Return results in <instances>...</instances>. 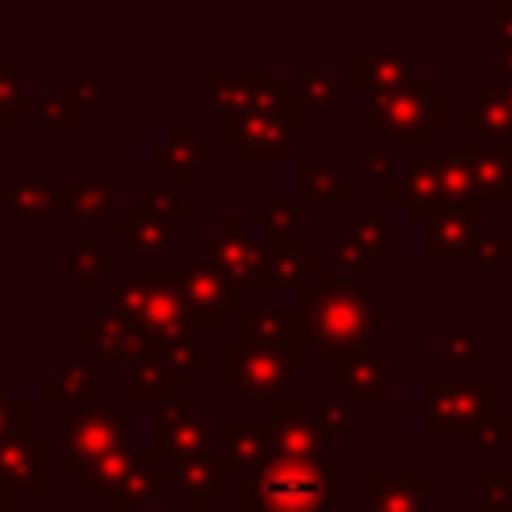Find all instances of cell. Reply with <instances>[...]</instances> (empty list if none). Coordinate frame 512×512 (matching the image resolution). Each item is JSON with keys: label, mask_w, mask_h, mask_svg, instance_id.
I'll return each instance as SVG.
<instances>
[{"label": "cell", "mask_w": 512, "mask_h": 512, "mask_svg": "<svg viewBox=\"0 0 512 512\" xmlns=\"http://www.w3.org/2000/svg\"><path fill=\"white\" fill-rule=\"evenodd\" d=\"M296 312L308 324V344L320 364H336L368 348V332L388 324V308L372 304L348 276L316 272L312 288H300Z\"/></svg>", "instance_id": "obj_1"}, {"label": "cell", "mask_w": 512, "mask_h": 512, "mask_svg": "<svg viewBox=\"0 0 512 512\" xmlns=\"http://www.w3.org/2000/svg\"><path fill=\"white\" fill-rule=\"evenodd\" d=\"M332 472L312 460H268L244 484L248 512H328Z\"/></svg>", "instance_id": "obj_2"}, {"label": "cell", "mask_w": 512, "mask_h": 512, "mask_svg": "<svg viewBox=\"0 0 512 512\" xmlns=\"http://www.w3.org/2000/svg\"><path fill=\"white\" fill-rule=\"evenodd\" d=\"M116 308L148 336V344H172L188 336V292L180 276H120Z\"/></svg>", "instance_id": "obj_3"}, {"label": "cell", "mask_w": 512, "mask_h": 512, "mask_svg": "<svg viewBox=\"0 0 512 512\" xmlns=\"http://www.w3.org/2000/svg\"><path fill=\"white\" fill-rule=\"evenodd\" d=\"M496 408H500V388L492 380H472V384L444 380L424 392V432L428 436H444V432L476 436L500 416Z\"/></svg>", "instance_id": "obj_4"}, {"label": "cell", "mask_w": 512, "mask_h": 512, "mask_svg": "<svg viewBox=\"0 0 512 512\" xmlns=\"http://www.w3.org/2000/svg\"><path fill=\"white\" fill-rule=\"evenodd\" d=\"M372 116L380 128H388L396 140L424 144L432 128L444 120V92L428 84V76L408 72L396 88L372 96Z\"/></svg>", "instance_id": "obj_5"}, {"label": "cell", "mask_w": 512, "mask_h": 512, "mask_svg": "<svg viewBox=\"0 0 512 512\" xmlns=\"http://www.w3.org/2000/svg\"><path fill=\"white\" fill-rule=\"evenodd\" d=\"M296 116H300V100H296V92L284 88V96L272 108H248V112L228 116L224 140L236 144L248 164H276L280 152L292 144Z\"/></svg>", "instance_id": "obj_6"}, {"label": "cell", "mask_w": 512, "mask_h": 512, "mask_svg": "<svg viewBox=\"0 0 512 512\" xmlns=\"http://www.w3.org/2000/svg\"><path fill=\"white\" fill-rule=\"evenodd\" d=\"M128 444V420L112 404H88L60 428V468L80 476L92 460Z\"/></svg>", "instance_id": "obj_7"}, {"label": "cell", "mask_w": 512, "mask_h": 512, "mask_svg": "<svg viewBox=\"0 0 512 512\" xmlns=\"http://www.w3.org/2000/svg\"><path fill=\"white\" fill-rule=\"evenodd\" d=\"M208 260L236 284V288H260L268 292V252L256 236L244 232V224L232 216L216 236H208Z\"/></svg>", "instance_id": "obj_8"}, {"label": "cell", "mask_w": 512, "mask_h": 512, "mask_svg": "<svg viewBox=\"0 0 512 512\" xmlns=\"http://www.w3.org/2000/svg\"><path fill=\"white\" fill-rule=\"evenodd\" d=\"M224 364L232 372V380L240 384L244 396L252 400H272L296 372V352H280V348H248V344H228L224 348Z\"/></svg>", "instance_id": "obj_9"}, {"label": "cell", "mask_w": 512, "mask_h": 512, "mask_svg": "<svg viewBox=\"0 0 512 512\" xmlns=\"http://www.w3.org/2000/svg\"><path fill=\"white\" fill-rule=\"evenodd\" d=\"M152 448L160 456H176V460H192V456L208 452V428L200 424V416L192 412L188 400L160 404V412L152 420Z\"/></svg>", "instance_id": "obj_10"}, {"label": "cell", "mask_w": 512, "mask_h": 512, "mask_svg": "<svg viewBox=\"0 0 512 512\" xmlns=\"http://www.w3.org/2000/svg\"><path fill=\"white\" fill-rule=\"evenodd\" d=\"M272 424V460H312L324 464L328 452V432L316 420L300 416L296 400H280V416Z\"/></svg>", "instance_id": "obj_11"}, {"label": "cell", "mask_w": 512, "mask_h": 512, "mask_svg": "<svg viewBox=\"0 0 512 512\" xmlns=\"http://www.w3.org/2000/svg\"><path fill=\"white\" fill-rule=\"evenodd\" d=\"M480 236V200H448L432 220H424V248L440 256L472 252Z\"/></svg>", "instance_id": "obj_12"}, {"label": "cell", "mask_w": 512, "mask_h": 512, "mask_svg": "<svg viewBox=\"0 0 512 512\" xmlns=\"http://www.w3.org/2000/svg\"><path fill=\"white\" fill-rule=\"evenodd\" d=\"M244 344L248 348H280V352H300L308 344V324L296 308H244L240 312Z\"/></svg>", "instance_id": "obj_13"}, {"label": "cell", "mask_w": 512, "mask_h": 512, "mask_svg": "<svg viewBox=\"0 0 512 512\" xmlns=\"http://www.w3.org/2000/svg\"><path fill=\"white\" fill-rule=\"evenodd\" d=\"M80 344L96 348V352L108 356V360H136V364H140L144 352L152 348L148 336H144L120 308H100L96 320H92L88 328H80Z\"/></svg>", "instance_id": "obj_14"}, {"label": "cell", "mask_w": 512, "mask_h": 512, "mask_svg": "<svg viewBox=\"0 0 512 512\" xmlns=\"http://www.w3.org/2000/svg\"><path fill=\"white\" fill-rule=\"evenodd\" d=\"M180 280H184V292H188V300L196 308L216 312V316H228L236 308L244 312V288H236L212 260H192Z\"/></svg>", "instance_id": "obj_15"}, {"label": "cell", "mask_w": 512, "mask_h": 512, "mask_svg": "<svg viewBox=\"0 0 512 512\" xmlns=\"http://www.w3.org/2000/svg\"><path fill=\"white\" fill-rule=\"evenodd\" d=\"M224 440H228L224 456L236 472H260L272 460V424L268 420H228Z\"/></svg>", "instance_id": "obj_16"}, {"label": "cell", "mask_w": 512, "mask_h": 512, "mask_svg": "<svg viewBox=\"0 0 512 512\" xmlns=\"http://www.w3.org/2000/svg\"><path fill=\"white\" fill-rule=\"evenodd\" d=\"M40 440L36 436H12L0 444V488L16 492H40L44 488V468H40Z\"/></svg>", "instance_id": "obj_17"}, {"label": "cell", "mask_w": 512, "mask_h": 512, "mask_svg": "<svg viewBox=\"0 0 512 512\" xmlns=\"http://www.w3.org/2000/svg\"><path fill=\"white\" fill-rule=\"evenodd\" d=\"M468 160L480 196L512 200V144H468Z\"/></svg>", "instance_id": "obj_18"}, {"label": "cell", "mask_w": 512, "mask_h": 512, "mask_svg": "<svg viewBox=\"0 0 512 512\" xmlns=\"http://www.w3.org/2000/svg\"><path fill=\"white\" fill-rule=\"evenodd\" d=\"M460 124L476 128L480 144H512V100L504 92L484 88L476 104L460 112Z\"/></svg>", "instance_id": "obj_19"}, {"label": "cell", "mask_w": 512, "mask_h": 512, "mask_svg": "<svg viewBox=\"0 0 512 512\" xmlns=\"http://www.w3.org/2000/svg\"><path fill=\"white\" fill-rule=\"evenodd\" d=\"M424 480H428L424 472H408V476L372 472V480H368L372 504L368 508H356V512H416L420 500H424V488H428Z\"/></svg>", "instance_id": "obj_20"}, {"label": "cell", "mask_w": 512, "mask_h": 512, "mask_svg": "<svg viewBox=\"0 0 512 512\" xmlns=\"http://www.w3.org/2000/svg\"><path fill=\"white\" fill-rule=\"evenodd\" d=\"M396 184H400V204L412 220H432L448 204L440 176H436V164H412L404 176H396Z\"/></svg>", "instance_id": "obj_21"}, {"label": "cell", "mask_w": 512, "mask_h": 512, "mask_svg": "<svg viewBox=\"0 0 512 512\" xmlns=\"http://www.w3.org/2000/svg\"><path fill=\"white\" fill-rule=\"evenodd\" d=\"M224 472H236V468L228 464V456H208V452H204V456H192V460H176L172 484L184 488V496H188L192 508H204L208 496H216Z\"/></svg>", "instance_id": "obj_22"}, {"label": "cell", "mask_w": 512, "mask_h": 512, "mask_svg": "<svg viewBox=\"0 0 512 512\" xmlns=\"http://www.w3.org/2000/svg\"><path fill=\"white\" fill-rule=\"evenodd\" d=\"M404 76H408V60L400 52H372V56L368 52H356L352 56V84L360 92L380 96V92L396 88Z\"/></svg>", "instance_id": "obj_23"}, {"label": "cell", "mask_w": 512, "mask_h": 512, "mask_svg": "<svg viewBox=\"0 0 512 512\" xmlns=\"http://www.w3.org/2000/svg\"><path fill=\"white\" fill-rule=\"evenodd\" d=\"M56 200H60L64 212L84 216V220H96V216H108L112 212L116 184H108V180H60L56 184Z\"/></svg>", "instance_id": "obj_24"}, {"label": "cell", "mask_w": 512, "mask_h": 512, "mask_svg": "<svg viewBox=\"0 0 512 512\" xmlns=\"http://www.w3.org/2000/svg\"><path fill=\"white\" fill-rule=\"evenodd\" d=\"M340 376H344V384H352V392L360 400H388V392H392V372H388L384 360L372 356V348H360V352L344 356Z\"/></svg>", "instance_id": "obj_25"}, {"label": "cell", "mask_w": 512, "mask_h": 512, "mask_svg": "<svg viewBox=\"0 0 512 512\" xmlns=\"http://www.w3.org/2000/svg\"><path fill=\"white\" fill-rule=\"evenodd\" d=\"M168 488H172V472H156V456H152V452H140L136 468H132L128 480L112 492V500H116L120 508H144L148 500H156V496L168 492Z\"/></svg>", "instance_id": "obj_26"}, {"label": "cell", "mask_w": 512, "mask_h": 512, "mask_svg": "<svg viewBox=\"0 0 512 512\" xmlns=\"http://www.w3.org/2000/svg\"><path fill=\"white\" fill-rule=\"evenodd\" d=\"M296 196L308 204V200H340V204H348L352 196H356V188H352V180H340L336 172H332V164H324V160H304L300 168H296Z\"/></svg>", "instance_id": "obj_27"}, {"label": "cell", "mask_w": 512, "mask_h": 512, "mask_svg": "<svg viewBox=\"0 0 512 512\" xmlns=\"http://www.w3.org/2000/svg\"><path fill=\"white\" fill-rule=\"evenodd\" d=\"M304 272H316V256L304 252L292 236H284V240L276 244V252L268 256V292H272V288H276V292L300 288Z\"/></svg>", "instance_id": "obj_28"}, {"label": "cell", "mask_w": 512, "mask_h": 512, "mask_svg": "<svg viewBox=\"0 0 512 512\" xmlns=\"http://www.w3.org/2000/svg\"><path fill=\"white\" fill-rule=\"evenodd\" d=\"M136 460H140V452H132V448L124 444V448H116V452L92 460V464L76 476V484H80V492H116V488L128 480V472L136 468Z\"/></svg>", "instance_id": "obj_29"}, {"label": "cell", "mask_w": 512, "mask_h": 512, "mask_svg": "<svg viewBox=\"0 0 512 512\" xmlns=\"http://www.w3.org/2000/svg\"><path fill=\"white\" fill-rule=\"evenodd\" d=\"M40 392H44V400H80L88 408L96 400V368L88 360H64L60 372Z\"/></svg>", "instance_id": "obj_30"}, {"label": "cell", "mask_w": 512, "mask_h": 512, "mask_svg": "<svg viewBox=\"0 0 512 512\" xmlns=\"http://www.w3.org/2000/svg\"><path fill=\"white\" fill-rule=\"evenodd\" d=\"M60 208L56 184L44 180H12L4 188V212L8 216H52Z\"/></svg>", "instance_id": "obj_31"}, {"label": "cell", "mask_w": 512, "mask_h": 512, "mask_svg": "<svg viewBox=\"0 0 512 512\" xmlns=\"http://www.w3.org/2000/svg\"><path fill=\"white\" fill-rule=\"evenodd\" d=\"M64 264H68V272L76 276V284H80L84 292H96V284L116 272V256H112L100 240H80V244L68 252Z\"/></svg>", "instance_id": "obj_32"}, {"label": "cell", "mask_w": 512, "mask_h": 512, "mask_svg": "<svg viewBox=\"0 0 512 512\" xmlns=\"http://www.w3.org/2000/svg\"><path fill=\"white\" fill-rule=\"evenodd\" d=\"M152 156H156L160 164H168V172H172L176 184H184V180L196 172V164H200V144L192 140V132H188L184 124H176V128L168 132V140H160V144L152 148Z\"/></svg>", "instance_id": "obj_33"}, {"label": "cell", "mask_w": 512, "mask_h": 512, "mask_svg": "<svg viewBox=\"0 0 512 512\" xmlns=\"http://www.w3.org/2000/svg\"><path fill=\"white\" fill-rule=\"evenodd\" d=\"M436 176H440V188H444L448 200H480L476 176H472V160H468V144L444 152L436 160Z\"/></svg>", "instance_id": "obj_34"}, {"label": "cell", "mask_w": 512, "mask_h": 512, "mask_svg": "<svg viewBox=\"0 0 512 512\" xmlns=\"http://www.w3.org/2000/svg\"><path fill=\"white\" fill-rule=\"evenodd\" d=\"M192 216V200L172 192V188H152L148 196H140L132 204V220H164V224H176V220H188Z\"/></svg>", "instance_id": "obj_35"}, {"label": "cell", "mask_w": 512, "mask_h": 512, "mask_svg": "<svg viewBox=\"0 0 512 512\" xmlns=\"http://www.w3.org/2000/svg\"><path fill=\"white\" fill-rule=\"evenodd\" d=\"M208 88V100L216 108H224V116H236V112H248L252 108V80L248 76H228V72H212L204 80Z\"/></svg>", "instance_id": "obj_36"}, {"label": "cell", "mask_w": 512, "mask_h": 512, "mask_svg": "<svg viewBox=\"0 0 512 512\" xmlns=\"http://www.w3.org/2000/svg\"><path fill=\"white\" fill-rule=\"evenodd\" d=\"M200 356H204V348H200L192 336L172 340V344H152V348H148V360H156L172 380H188V376L196 372Z\"/></svg>", "instance_id": "obj_37"}, {"label": "cell", "mask_w": 512, "mask_h": 512, "mask_svg": "<svg viewBox=\"0 0 512 512\" xmlns=\"http://www.w3.org/2000/svg\"><path fill=\"white\" fill-rule=\"evenodd\" d=\"M172 384H176V380H172L156 360H148V356H144V360L136 364L132 396H136V400H144V404H168V400H172Z\"/></svg>", "instance_id": "obj_38"}, {"label": "cell", "mask_w": 512, "mask_h": 512, "mask_svg": "<svg viewBox=\"0 0 512 512\" xmlns=\"http://www.w3.org/2000/svg\"><path fill=\"white\" fill-rule=\"evenodd\" d=\"M440 352L448 364H476L480 360V336L476 328H444L440 332Z\"/></svg>", "instance_id": "obj_39"}, {"label": "cell", "mask_w": 512, "mask_h": 512, "mask_svg": "<svg viewBox=\"0 0 512 512\" xmlns=\"http://www.w3.org/2000/svg\"><path fill=\"white\" fill-rule=\"evenodd\" d=\"M40 112L52 128H72L80 120V96L76 92H64V88H52L40 96Z\"/></svg>", "instance_id": "obj_40"}, {"label": "cell", "mask_w": 512, "mask_h": 512, "mask_svg": "<svg viewBox=\"0 0 512 512\" xmlns=\"http://www.w3.org/2000/svg\"><path fill=\"white\" fill-rule=\"evenodd\" d=\"M476 496H480V508H488V512L512 508V472H480Z\"/></svg>", "instance_id": "obj_41"}, {"label": "cell", "mask_w": 512, "mask_h": 512, "mask_svg": "<svg viewBox=\"0 0 512 512\" xmlns=\"http://www.w3.org/2000/svg\"><path fill=\"white\" fill-rule=\"evenodd\" d=\"M332 96H336V84H332V76H328V72H320V68L300 72V80H296V100H300V104L328 108V104H332Z\"/></svg>", "instance_id": "obj_42"}, {"label": "cell", "mask_w": 512, "mask_h": 512, "mask_svg": "<svg viewBox=\"0 0 512 512\" xmlns=\"http://www.w3.org/2000/svg\"><path fill=\"white\" fill-rule=\"evenodd\" d=\"M260 216H264V236H280V240L292 236V228L300 224V208L288 200H264Z\"/></svg>", "instance_id": "obj_43"}, {"label": "cell", "mask_w": 512, "mask_h": 512, "mask_svg": "<svg viewBox=\"0 0 512 512\" xmlns=\"http://www.w3.org/2000/svg\"><path fill=\"white\" fill-rule=\"evenodd\" d=\"M24 104V72H12L8 56L0 52V128L8 124V116Z\"/></svg>", "instance_id": "obj_44"}, {"label": "cell", "mask_w": 512, "mask_h": 512, "mask_svg": "<svg viewBox=\"0 0 512 512\" xmlns=\"http://www.w3.org/2000/svg\"><path fill=\"white\" fill-rule=\"evenodd\" d=\"M352 240H356L368 256H384V252H388V220H380V216H360V220L352 224Z\"/></svg>", "instance_id": "obj_45"}, {"label": "cell", "mask_w": 512, "mask_h": 512, "mask_svg": "<svg viewBox=\"0 0 512 512\" xmlns=\"http://www.w3.org/2000/svg\"><path fill=\"white\" fill-rule=\"evenodd\" d=\"M312 412H316V424H320L324 432H348V428H352V404H348V400L320 396V400L312 404Z\"/></svg>", "instance_id": "obj_46"}, {"label": "cell", "mask_w": 512, "mask_h": 512, "mask_svg": "<svg viewBox=\"0 0 512 512\" xmlns=\"http://www.w3.org/2000/svg\"><path fill=\"white\" fill-rule=\"evenodd\" d=\"M24 416H28L24 400H16L8 384H0V444L12 436H24Z\"/></svg>", "instance_id": "obj_47"}, {"label": "cell", "mask_w": 512, "mask_h": 512, "mask_svg": "<svg viewBox=\"0 0 512 512\" xmlns=\"http://www.w3.org/2000/svg\"><path fill=\"white\" fill-rule=\"evenodd\" d=\"M168 240H172V224H164V220H136V228H132L136 252H160V248H168Z\"/></svg>", "instance_id": "obj_48"}, {"label": "cell", "mask_w": 512, "mask_h": 512, "mask_svg": "<svg viewBox=\"0 0 512 512\" xmlns=\"http://www.w3.org/2000/svg\"><path fill=\"white\" fill-rule=\"evenodd\" d=\"M472 252L480 256L484 268H496L504 256H512V236H476Z\"/></svg>", "instance_id": "obj_49"}, {"label": "cell", "mask_w": 512, "mask_h": 512, "mask_svg": "<svg viewBox=\"0 0 512 512\" xmlns=\"http://www.w3.org/2000/svg\"><path fill=\"white\" fill-rule=\"evenodd\" d=\"M336 260H340L344 268H352V272H356V268H368V260H372V256L352 240V232H344V236H336Z\"/></svg>", "instance_id": "obj_50"}, {"label": "cell", "mask_w": 512, "mask_h": 512, "mask_svg": "<svg viewBox=\"0 0 512 512\" xmlns=\"http://www.w3.org/2000/svg\"><path fill=\"white\" fill-rule=\"evenodd\" d=\"M508 436H512V420H504V416H496L488 428H480V432H476L480 452H496V444H500V440H508Z\"/></svg>", "instance_id": "obj_51"}, {"label": "cell", "mask_w": 512, "mask_h": 512, "mask_svg": "<svg viewBox=\"0 0 512 512\" xmlns=\"http://www.w3.org/2000/svg\"><path fill=\"white\" fill-rule=\"evenodd\" d=\"M368 172H372L376 180H392V156H388V148H376V152L368 156Z\"/></svg>", "instance_id": "obj_52"}, {"label": "cell", "mask_w": 512, "mask_h": 512, "mask_svg": "<svg viewBox=\"0 0 512 512\" xmlns=\"http://www.w3.org/2000/svg\"><path fill=\"white\" fill-rule=\"evenodd\" d=\"M96 92H100V80H96V76H84V80L76 84V96H80V104H96Z\"/></svg>", "instance_id": "obj_53"}, {"label": "cell", "mask_w": 512, "mask_h": 512, "mask_svg": "<svg viewBox=\"0 0 512 512\" xmlns=\"http://www.w3.org/2000/svg\"><path fill=\"white\" fill-rule=\"evenodd\" d=\"M496 24H500L504 40H512V0H504V4L496 8Z\"/></svg>", "instance_id": "obj_54"}, {"label": "cell", "mask_w": 512, "mask_h": 512, "mask_svg": "<svg viewBox=\"0 0 512 512\" xmlns=\"http://www.w3.org/2000/svg\"><path fill=\"white\" fill-rule=\"evenodd\" d=\"M500 76H504V84H512V40H504V48H500Z\"/></svg>", "instance_id": "obj_55"}, {"label": "cell", "mask_w": 512, "mask_h": 512, "mask_svg": "<svg viewBox=\"0 0 512 512\" xmlns=\"http://www.w3.org/2000/svg\"><path fill=\"white\" fill-rule=\"evenodd\" d=\"M132 228H136V220H132V216L116 220V236H128V240H132Z\"/></svg>", "instance_id": "obj_56"}, {"label": "cell", "mask_w": 512, "mask_h": 512, "mask_svg": "<svg viewBox=\"0 0 512 512\" xmlns=\"http://www.w3.org/2000/svg\"><path fill=\"white\" fill-rule=\"evenodd\" d=\"M0 512H8V488H0Z\"/></svg>", "instance_id": "obj_57"}, {"label": "cell", "mask_w": 512, "mask_h": 512, "mask_svg": "<svg viewBox=\"0 0 512 512\" xmlns=\"http://www.w3.org/2000/svg\"><path fill=\"white\" fill-rule=\"evenodd\" d=\"M16 512H56V508H16Z\"/></svg>", "instance_id": "obj_58"}, {"label": "cell", "mask_w": 512, "mask_h": 512, "mask_svg": "<svg viewBox=\"0 0 512 512\" xmlns=\"http://www.w3.org/2000/svg\"><path fill=\"white\" fill-rule=\"evenodd\" d=\"M504 96H508V100H512V84H504Z\"/></svg>", "instance_id": "obj_59"}]
</instances>
